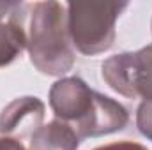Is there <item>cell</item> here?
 I'll return each mask as SVG.
<instances>
[{
    "label": "cell",
    "instance_id": "obj_1",
    "mask_svg": "<svg viewBox=\"0 0 152 150\" xmlns=\"http://www.w3.org/2000/svg\"><path fill=\"white\" fill-rule=\"evenodd\" d=\"M50 108L57 120L73 127L80 140L113 134L129 124L124 104L92 90L78 76L60 78L51 85Z\"/></svg>",
    "mask_w": 152,
    "mask_h": 150
},
{
    "label": "cell",
    "instance_id": "obj_2",
    "mask_svg": "<svg viewBox=\"0 0 152 150\" xmlns=\"http://www.w3.org/2000/svg\"><path fill=\"white\" fill-rule=\"evenodd\" d=\"M27 51L41 74L64 76L76 62L75 46L67 30V9L48 0L32 5L27 28Z\"/></svg>",
    "mask_w": 152,
    "mask_h": 150
},
{
    "label": "cell",
    "instance_id": "obj_3",
    "mask_svg": "<svg viewBox=\"0 0 152 150\" xmlns=\"http://www.w3.org/2000/svg\"><path fill=\"white\" fill-rule=\"evenodd\" d=\"M129 2H69L67 30L71 42L81 55H99L115 42V23Z\"/></svg>",
    "mask_w": 152,
    "mask_h": 150
},
{
    "label": "cell",
    "instance_id": "obj_4",
    "mask_svg": "<svg viewBox=\"0 0 152 150\" xmlns=\"http://www.w3.org/2000/svg\"><path fill=\"white\" fill-rule=\"evenodd\" d=\"M101 76L124 97L152 101V44L106 58L101 64Z\"/></svg>",
    "mask_w": 152,
    "mask_h": 150
},
{
    "label": "cell",
    "instance_id": "obj_5",
    "mask_svg": "<svg viewBox=\"0 0 152 150\" xmlns=\"http://www.w3.org/2000/svg\"><path fill=\"white\" fill-rule=\"evenodd\" d=\"M46 106L34 95H23L12 99L0 111V134L14 140L32 138L42 125Z\"/></svg>",
    "mask_w": 152,
    "mask_h": 150
},
{
    "label": "cell",
    "instance_id": "obj_6",
    "mask_svg": "<svg viewBox=\"0 0 152 150\" xmlns=\"http://www.w3.org/2000/svg\"><path fill=\"white\" fill-rule=\"evenodd\" d=\"M80 141L69 124L55 118L32 134L28 150H78Z\"/></svg>",
    "mask_w": 152,
    "mask_h": 150
},
{
    "label": "cell",
    "instance_id": "obj_7",
    "mask_svg": "<svg viewBox=\"0 0 152 150\" xmlns=\"http://www.w3.org/2000/svg\"><path fill=\"white\" fill-rule=\"evenodd\" d=\"M27 12L21 11L12 18L0 21V67L12 64L27 48Z\"/></svg>",
    "mask_w": 152,
    "mask_h": 150
},
{
    "label": "cell",
    "instance_id": "obj_8",
    "mask_svg": "<svg viewBox=\"0 0 152 150\" xmlns=\"http://www.w3.org/2000/svg\"><path fill=\"white\" fill-rule=\"evenodd\" d=\"M136 127L142 136L152 141V101H142L136 110Z\"/></svg>",
    "mask_w": 152,
    "mask_h": 150
},
{
    "label": "cell",
    "instance_id": "obj_9",
    "mask_svg": "<svg viewBox=\"0 0 152 150\" xmlns=\"http://www.w3.org/2000/svg\"><path fill=\"white\" fill-rule=\"evenodd\" d=\"M27 9V4L23 2H11V0H2L0 2V21H5L12 18L14 14L21 12Z\"/></svg>",
    "mask_w": 152,
    "mask_h": 150
},
{
    "label": "cell",
    "instance_id": "obj_10",
    "mask_svg": "<svg viewBox=\"0 0 152 150\" xmlns=\"http://www.w3.org/2000/svg\"><path fill=\"white\" fill-rule=\"evenodd\" d=\"M94 150H149L147 147L134 143V141H115V143H108V145H101Z\"/></svg>",
    "mask_w": 152,
    "mask_h": 150
},
{
    "label": "cell",
    "instance_id": "obj_11",
    "mask_svg": "<svg viewBox=\"0 0 152 150\" xmlns=\"http://www.w3.org/2000/svg\"><path fill=\"white\" fill-rule=\"evenodd\" d=\"M0 150H27V149L20 140L9 138V136H0Z\"/></svg>",
    "mask_w": 152,
    "mask_h": 150
}]
</instances>
